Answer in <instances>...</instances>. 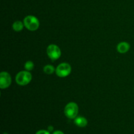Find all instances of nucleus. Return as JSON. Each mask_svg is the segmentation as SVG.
<instances>
[{"label":"nucleus","instance_id":"obj_14","mask_svg":"<svg viewBox=\"0 0 134 134\" xmlns=\"http://www.w3.org/2000/svg\"><path fill=\"white\" fill-rule=\"evenodd\" d=\"M48 130H49V131H48V132H51V131L53 130V127L49 126V127H48Z\"/></svg>","mask_w":134,"mask_h":134},{"label":"nucleus","instance_id":"obj_5","mask_svg":"<svg viewBox=\"0 0 134 134\" xmlns=\"http://www.w3.org/2000/svg\"><path fill=\"white\" fill-rule=\"evenodd\" d=\"M71 71V67L68 63L60 64L56 69V73L58 77H65L69 75Z\"/></svg>","mask_w":134,"mask_h":134},{"label":"nucleus","instance_id":"obj_11","mask_svg":"<svg viewBox=\"0 0 134 134\" xmlns=\"http://www.w3.org/2000/svg\"><path fill=\"white\" fill-rule=\"evenodd\" d=\"M24 68L27 71L32 70L34 68V64L31 61H27L25 63Z\"/></svg>","mask_w":134,"mask_h":134},{"label":"nucleus","instance_id":"obj_13","mask_svg":"<svg viewBox=\"0 0 134 134\" xmlns=\"http://www.w3.org/2000/svg\"><path fill=\"white\" fill-rule=\"evenodd\" d=\"M52 134H64L63 133L62 131H60V130H58V131H55L54 132H53V133Z\"/></svg>","mask_w":134,"mask_h":134},{"label":"nucleus","instance_id":"obj_12","mask_svg":"<svg viewBox=\"0 0 134 134\" xmlns=\"http://www.w3.org/2000/svg\"><path fill=\"white\" fill-rule=\"evenodd\" d=\"M35 134H51V133H50V132H48V131L43 130H39L38 131V132H37Z\"/></svg>","mask_w":134,"mask_h":134},{"label":"nucleus","instance_id":"obj_10","mask_svg":"<svg viewBox=\"0 0 134 134\" xmlns=\"http://www.w3.org/2000/svg\"><path fill=\"white\" fill-rule=\"evenodd\" d=\"M43 71H44V72L46 73V74L51 75V74H52V73L54 72L55 69L52 65H47L44 67V68H43Z\"/></svg>","mask_w":134,"mask_h":134},{"label":"nucleus","instance_id":"obj_1","mask_svg":"<svg viewBox=\"0 0 134 134\" xmlns=\"http://www.w3.org/2000/svg\"><path fill=\"white\" fill-rule=\"evenodd\" d=\"M79 112V107L75 102H70L66 105L64 109L65 116L69 119H75L77 117Z\"/></svg>","mask_w":134,"mask_h":134},{"label":"nucleus","instance_id":"obj_6","mask_svg":"<svg viewBox=\"0 0 134 134\" xmlns=\"http://www.w3.org/2000/svg\"><path fill=\"white\" fill-rule=\"evenodd\" d=\"M11 84V77L7 72L3 71L0 74V88L5 89L9 87Z\"/></svg>","mask_w":134,"mask_h":134},{"label":"nucleus","instance_id":"obj_3","mask_svg":"<svg viewBox=\"0 0 134 134\" xmlns=\"http://www.w3.org/2000/svg\"><path fill=\"white\" fill-rule=\"evenodd\" d=\"M24 26L30 31H35L39 28V22L34 16H27L24 20Z\"/></svg>","mask_w":134,"mask_h":134},{"label":"nucleus","instance_id":"obj_9","mask_svg":"<svg viewBox=\"0 0 134 134\" xmlns=\"http://www.w3.org/2000/svg\"><path fill=\"white\" fill-rule=\"evenodd\" d=\"M24 26V23H22L21 21L17 20L13 23V28L15 31H20L23 29Z\"/></svg>","mask_w":134,"mask_h":134},{"label":"nucleus","instance_id":"obj_4","mask_svg":"<svg viewBox=\"0 0 134 134\" xmlns=\"http://www.w3.org/2000/svg\"><path fill=\"white\" fill-rule=\"evenodd\" d=\"M47 53L51 60L55 61L61 56V51L56 44H50L47 49Z\"/></svg>","mask_w":134,"mask_h":134},{"label":"nucleus","instance_id":"obj_7","mask_svg":"<svg viewBox=\"0 0 134 134\" xmlns=\"http://www.w3.org/2000/svg\"><path fill=\"white\" fill-rule=\"evenodd\" d=\"M130 46L127 42H122L117 45V51L120 53H126L129 51Z\"/></svg>","mask_w":134,"mask_h":134},{"label":"nucleus","instance_id":"obj_8","mask_svg":"<svg viewBox=\"0 0 134 134\" xmlns=\"http://www.w3.org/2000/svg\"><path fill=\"white\" fill-rule=\"evenodd\" d=\"M74 122L77 126L81 127V128H83V127L86 126L88 124V121L85 117L82 116H77L75 119Z\"/></svg>","mask_w":134,"mask_h":134},{"label":"nucleus","instance_id":"obj_2","mask_svg":"<svg viewBox=\"0 0 134 134\" xmlns=\"http://www.w3.org/2000/svg\"><path fill=\"white\" fill-rule=\"evenodd\" d=\"M31 79L32 76L28 71H20L16 76V82L18 85L24 86L30 83Z\"/></svg>","mask_w":134,"mask_h":134}]
</instances>
